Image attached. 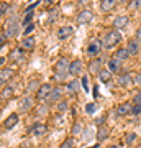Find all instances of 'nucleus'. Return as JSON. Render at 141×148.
<instances>
[{"label":"nucleus","instance_id":"nucleus-39","mask_svg":"<svg viewBox=\"0 0 141 148\" xmlns=\"http://www.w3.org/2000/svg\"><path fill=\"white\" fill-rule=\"evenodd\" d=\"M35 30V23H30V25H26L25 30H23V35H30V33Z\"/></svg>","mask_w":141,"mask_h":148},{"label":"nucleus","instance_id":"nucleus-13","mask_svg":"<svg viewBox=\"0 0 141 148\" xmlns=\"http://www.w3.org/2000/svg\"><path fill=\"white\" fill-rule=\"evenodd\" d=\"M40 87H41V84H40V81L38 79H31L30 82H28V86H26V89H25V95H28L30 97V94H36L38 90H40Z\"/></svg>","mask_w":141,"mask_h":148},{"label":"nucleus","instance_id":"nucleus-3","mask_svg":"<svg viewBox=\"0 0 141 148\" xmlns=\"http://www.w3.org/2000/svg\"><path fill=\"white\" fill-rule=\"evenodd\" d=\"M18 30H20V21H18L16 16H13V18H10V20L5 23V27H3L2 32L7 35V38H12V36H15V35H16Z\"/></svg>","mask_w":141,"mask_h":148},{"label":"nucleus","instance_id":"nucleus-33","mask_svg":"<svg viewBox=\"0 0 141 148\" xmlns=\"http://www.w3.org/2000/svg\"><path fill=\"white\" fill-rule=\"evenodd\" d=\"M67 107H69V102L67 101H61V102H58V112H66L67 110Z\"/></svg>","mask_w":141,"mask_h":148},{"label":"nucleus","instance_id":"nucleus-24","mask_svg":"<svg viewBox=\"0 0 141 148\" xmlns=\"http://www.w3.org/2000/svg\"><path fill=\"white\" fill-rule=\"evenodd\" d=\"M100 59H92V61H90L89 63V71L92 74H97V76H99L100 74V71H102V69H100Z\"/></svg>","mask_w":141,"mask_h":148},{"label":"nucleus","instance_id":"nucleus-29","mask_svg":"<svg viewBox=\"0 0 141 148\" xmlns=\"http://www.w3.org/2000/svg\"><path fill=\"white\" fill-rule=\"evenodd\" d=\"M136 142H138V133H135V132L126 133V137H125V143H128V145H135Z\"/></svg>","mask_w":141,"mask_h":148},{"label":"nucleus","instance_id":"nucleus-11","mask_svg":"<svg viewBox=\"0 0 141 148\" xmlns=\"http://www.w3.org/2000/svg\"><path fill=\"white\" fill-rule=\"evenodd\" d=\"M131 107H133L131 102H125V104L116 106V109H115L116 115H118V117H125V115H128V114H131Z\"/></svg>","mask_w":141,"mask_h":148},{"label":"nucleus","instance_id":"nucleus-37","mask_svg":"<svg viewBox=\"0 0 141 148\" xmlns=\"http://www.w3.org/2000/svg\"><path fill=\"white\" fill-rule=\"evenodd\" d=\"M131 114H133V115H141V104H133Z\"/></svg>","mask_w":141,"mask_h":148},{"label":"nucleus","instance_id":"nucleus-46","mask_svg":"<svg viewBox=\"0 0 141 148\" xmlns=\"http://www.w3.org/2000/svg\"><path fill=\"white\" fill-rule=\"evenodd\" d=\"M136 81H138V82H140V84H141V74H140V76H138V77H136Z\"/></svg>","mask_w":141,"mask_h":148},{"label":"nucleus","instance_id":"nucleus-30","mask_svg":"<svg viewBox=\"0 0 141 148\" xmlns=\"http://www.w3.org/2000/svg\"><path fill=\"white\" fill-rule=\"evenodd\" d=\"M12 94H13V87H10V86L2 87V99H8V97H12Z\"/></svg>","mask_w":141,"mask_h":148},{"label":"nucleus","instance_id":"nucleus-17","mask_svg":"<svg viewBox=\"0 0 141 148\" xmlns=\"http://www.w3.org/2000/svg\"><path fill=\"white\" fill-rule=\"evenodd\" d=\"M126 49H128L130 56H136V54L140 53V41L138 40H130L128 45H126Z\"/></svg>","mask_w":141,"mask_h":148},{"label":"nucleus","instance_id":"nucleus-21","mask_svg":"<svg viewBox=\"0 0 141 148\" xmlns=\"http://www.w3.org/2000/svg\"><path fill=\"white\" fill-rule=\"evenodd\" d=\"M23 49L21 48H15V49H12L10 53V59L12 61H15V63H20V61H23Z\"/></svg>","mask_w":141,"mask_h":148},{"label":"nucleus","instance_id":"nucleus-27","mask_svg":"<svg viewBox=\"0 0 141 148\" xmlns=\"http://www.w3.org/2000/svg\"><path fill=\"white\" fill-rule=\"evenodd\" d=\"M113 7H115V0H102L100 2V8L104 12H110Z\"/></svg>","mask_w":141,"mask_h":148},{"label":"nucleus","instance_id":"nucleus-41","mask_svg":"<svg viewBox=\"0 0 141 148\" xmlns=\"http://www.w3.org/2000/svg\"><path fill=\"white\" fill-rule=\"evenodd\" d=\"M133 104H141V90H138V92L133 95Z\"/></svg>","mask_w":141,"mask_h":148},{"label":"nucleus","instance_id":"nucleus-18","mask_svg":"<svg viewBox=\"0 0 141 148\" xmlns=\"http://www.w3.org/2000/svg\"><path fill=\"white\" fill-rule=\"evenodd\" d=\"M12 76H13V71L10 68H2V71H0V84H2V87H5L7 81L10 79Z\"/></svg>","mask_w":141,"mask_h":148},{"label":"nucleus","instance_id":"nucleus-42","mask_svg":"<svg viewBox=\"0 0 141 148\" xmlns=\"http://www.w3.org/2000/svg\"><path fill=\"white\" fill-rule=\"evenodd\" d=\"M36 112H38V115H46V114H48V107H44V106L38 107Z\"/></svg>","mask_w":141,"mask_h":148},{"label":"nucleus","instance_id":"nucleus-1","mask_svg":"<svg viewBox=\"0 0 141 148\" xmlns=\"http://www.w3.org/2000/svg\"><path fill=\"white\" fill-rule=\"evenodd\" d=\"M69 68H71V61L66 56H63L54 66V79L64 81L69 76Z\"/></svg>","mask_w":141,"mask_h":148},{"label":"nucleus","instance_id":"nucleus-5","mask_svg":"<svg viewBox=\"0 0 141 148\" xmlns=\"http://www.w3.org/2000/svg\"><path fill=\"white\" fill-rule=\"evenodd\" d=\"M102 49H104V41H102V40H92V41L89 43V46H87V54L97 56Z\"/></svg>","mask_w":141,"mask_h":148},{"label":"nucleus","instance_id":"nucleus-43","mask_svg":"<svg viewBox=\"0 0 141 148\" xmlns=\"http://www.w3.org/2000/svg\"><path fill=\"white\" fill-rule=\"evenodd\" d=\"M5 41H7V35L2 32L0 33V46H5Z\"/></svg>","mask_w":141,"mask_h":148},{"label":"nucleus","instance_id":"nucleus-6","mask_svg":"<svg viewBox=\"0 0 141 148\" xmlns=\"http://www.w3.org/2000/svg\"><path fill=\"white\" fill-rule=\"evenodd\" d=\"M128 23H130V16L128 15H118L113 20V28H115L116 32H120V30H125L128 27Z\"/></svg>","mask_w":141,"mask_h":148},{"label":"nucleus","instance_id":"nucleus-44","mask_svg":"<svg viewBox=\"0 0 141 148\" xmlns=\"http://www.w3.org/2000/svg\"><path fill=\"white\" fill-rule=\"evenodd\" d=\"M99 94H100V92H99V86H94V97H95V99L99 97Z\"/></svg>","mask_w":141,"mask_h":148},{"label":"nucleus","instance_id":"nucleus-4","mask_svg":"<svg viewBox=\"0 0 141 148\" xmlns=\"http://www.w3.org/2000/svg\"><path fill=\"white\" fill-rule=\"evenodd\" d=\"M52 90H54V87H52L51 84H48V82H44V84H41V87H40V90L36 92V99L40 102H44V101H49L51 99V94Z\"/></svg>","mask_w":141,"mask_h":148},{"label":"nucleus","instance_id":"nucleus-16","mask_svg":"<svg viewBox=\"0 0 141 148\" xmlns=\"http://www.w3.org/2000/svg\"><path fill=\"white\" fill-rule=\"evenodd\" d=\"M80 81L77 79H72V81H67V84H66V90L71 92V94H77L79 90H80Z\"/></svg>","mask_w":141,"mask_h":148},{"label":"nucleus","instance_id":"nucleus-28","mask_svg":"<svg viewBox=\"0 0 141 148\" xmlns=\"http://www.w3.org/2000/svg\"><path fill=\"white\" fill-rule=\"evenodd\" d=\"M71 133H72L74 137H79V135H82V133H84L82 123H80V122H76V123L72 125V130H71Z\"/></svg>","mask_w":141,"mask_h":148},{"label":"nucleus","instance_id":"nucleus-10","mask_svg":"<svg viewBox=\"0 0 141 148\" xmlns=\"http://www.w3.org/2000/svg\"><path fill=\"white\" fill-rule=\"evenodd\" d=\"M33 107H35L33 99H31V97H28V95H25V97L20 101V114H25V112L31 110Z\"/></svg>","mask_w":141,"mask_h":148},{"label":"nucleus","instance_id":"nucleus-12","mask_svg":"<svg viewBox=\"0 0 141 148\" xmlns=\"http://www.w3.org/2000/svg\"><path fill=\"white\" fill-rule=\"evenodd\" d=\"M94 20V13L90 10H82V12H79V15H77V21L79 23H90V21Z\"/></svg>","mask_w":141,"mask_h":148},{"label":"nucleus","instance_id":"nucleus-23","mask_svg":"<svg viewBox=\"0 0 141 148\" xmlns=\"http://www.w3.org/2000/svg\"><path fill=\"white\" fill-rule=\"evenodd\" d=\"M99 81H100V82H104V84H108L110 81H112V73H110L107 68L102 69L100 74H99Z\"/></svg>","mask_w":141,"mask_h":148},{"label":"nucleus","instance_id":"nucleus-35","mask_svg":"<svg viewBox=\"0 0 141 148\" xmlns=\"http://www.w3.org/2000/svg\"><path fill=\"white\" fill-rule=\"evenodd\" d=\"M33 12H28V13H25V18H23V21H21V23H23V25H30V23H33Z\"/></svg>","mask_w":141,"mask_h":148},{"label":"nucleus","instance_id":"nucleus-9","mask_svg":"<svg viewBox=\"0 0 141 148\" xmlns=\"http://www.w3.org/2000/svg\"><path fill=\"white\" fill-rule=\"evenodd\" d=\"M121 66H123V63H121L120 59H116V58H110L108 63H107V69H108L112 74L121 73Z\"/></svg>","mask_w":141,"mask_h":148},{"label":"nucleus","instance_id":"nucleus-8","mask_svg":"<svg viewBox=\"0 0 141 148\" xmlns=\"http://www.w3.org/2000/svg\"><path fill=\"white\" fill-rule=\"evenodd\" d=\"M84 73V63L80 59H74L71 63V68H69V76H79V74Z\"/></svg>","mask_w":141,"mask_h":148},{"label":"nucleus","instance_id":"nucleus-38","mask_svg":"<svg viewBox=\"0 0 141 148\" xmlns=\"http://www.w3.org/2000/svg\"><path fill=\"white\" fill-rule=\"evenodd\" d=\"M130 8L131 10H140L141 8V0H133L130 3Z\"/></svg>","mask_w":141,"mask_h":148},{"label":"nucleus","instance_id":"nucleus-15","mask_svg":"<svg viewBox=\"0 0 141 148\" xmlns=\"http://www.w3.org/2000/svg\"><path fill=\"white\" fill-rule=\"evenodd\" d=\"M18 119H20V115H18V114H10V115L5 119V122H3V127H5L7 130L13 128L16 123H18Z\"/></svg>","mask_w":141,"mask_h":148},{"label":"nucleus","instance_id":"nucleus-45","mask_svg":"<svg viewBox=\"0 0 141 148\" xmlns=\"http://www.w3.org/2000/svg\"><path fill=\"white\" fill-rule=\"evenodd\" d=\"M136 40L141 43V28H138V30H136Z\"/></svg>","mask_w":141,"mask_h":148},{"label":"nucleus","instance_id":"nucleus-25","mask_svg":"<svg viewBox=\"0 0 141 148\" xmlns=\"http://www.w3.org/2000/svg\"><path fill=\"white\" fill-rule=\"evenodd\" d=\"M63 92H64L63 87H54V90H52L49 102H61V99H63Z\"/></svg>","mask_w":141,"mask_h":148},{"label":"nucleus","instance_id":"nucleus-22","mask_svg":"<svg viewBox=\"0 0 141 148\" xmlns=\"http://www.w3.org/2000/svg\"><path fill=\"white\" fill-rule=\"evenodd\" d=\"M113 58L120 59L121 63H123V61H126V59L130 58V53H128V49H126V48H118V49H116V53H115V56H113Z\"/></svg>","mask_w":141,"mask_h":148},{"label":"nucleus","instance_id":"nucleus-14","mask_svg":"<svg viewBox=\"0 0 141 148\" xmlns=\"http://www.w3.org/2000/svg\"><path fill=\"white\" fill-rule=\"evenodd\" d=\"M46 132H48V127L44 125V123H40V122L35 123V125L31 127V130H30V133L35 135V137H41V135H44Z\"/></svg>","mask_w":141,"mask_h":148},{"label":"nucleus","instance_id":"nucleus-2","mask_svg":"<svg viewBox=\"0 0 141 148\" xmlns=\"http://www.w3.org/2000/svg\"><path fill=\"white\" fill-rule=\"evenodd\" d=\"M102 41H104L105 49H112V48H115L116 45H120L121 35H120V32H116V30H110V32L105 33V36L102 38Z\"/></svg>","mask_w":141,"mask_h":148},{"label":"nucleus","instance_id":"nucleus-32","mask_svg":"<svg viewBox=\"0 0 141 148\" xmlns=\"http://www.w3.org/2000/svg\"><path fill=\"white\" fill-rule=\"evenodd\" d=\"M80 86H82V89L85 90V94L89 92V77L87 76H82L80 77Z\"/></svg>","mask_w":141,"mask_h":148},{"label":"nucleus","instance_id":"nucleus-31","mask_svg":"<svg viewBox=\"0 0 141 148\" xmlns=\"http://www.w3.org/2000/svg\"><path fill=\"white\" fill-rule=\"evenodd\" d=\"M8 10H10V5H8L7 2H2V3H0V15L5 16L7 13H8Z\"/></svg>","mask_w":141,"mask_h":148},{"label":"nucleus","instance_id":"nucleus-19","mask_svg":"<svg viewBox=\"0 0 141 148\" xmlns=\"http://www.w3.org/2000/svg\"><path fill=\"white\" fill-rule=\"evenodd\" d=\"M116 84L120 86V87H128V86L131 84V76L128 73L120 74V76H118V79H116Z\"/></svg>","mask_w":141,"mask_h":148},{"label":"nucleus","instance_id":"nucleus-20","mask_svg":"<svg viewBox=\"0 0 141 148\" xmlns=\"http://www.w3.org/2000/svg\"><path fill=\"white\" fill-rule=\"evenodd\" d=\"M35 48V38L33 36H25L21 40V49H26V51H31Z\"/></svg>","mask_w":141,"mask_h":148},{"label":"nucleus","instance_id":"nucleus-40","mask_svg":"<svg viewBox=\"0 0 141 148\" xmlns=\"http://www.w3.org/2000/svg\"><path fill=\"white\" fill-rule=\"evenodd\" d=\"M90 133H92V130H90V128H85V130H84V140H85V142H89L90 138H92V135H90Z\"/></svg>","mask_w":141,"mask_h":148},{"label":"nucleus","instance_id":"nucleus-34","mask_svg":"<svg viewBox=\"0 0 141 148\" xmlns=\"http://www.w3.org/2000/svg\"><path fill=\"white\" fill-rule=\"evenodd\" d=\"M59 148H74V138H66Z\"/></svg>","mask_w":141,"mask_h":148},{"label":"nucleus","instance_id":"nucleus-36","mask_svg":"<svg viewBox=\"0 0 141 148\" xmlns=\"http://www.w3.org/2000/svg\"><path fill=\"white\" fill-rule=\"evenodd\" d=\"M95 110H97V106L94 102H90V104L85 106V114H95Z\"/></svg>","mask_w":141,"mask_h":148},{"label":"nucleus","instance_id":"nucleus-26","mask_svg":"<svg viewBox=\"0 0 141 148\" xmlns=\"http://www.w3.org/2000/svg\"><path fill=\"white\" fill-rule=\"evenodd\" d=\"M95 137H97V140H99V142H104V140H107V138H108V128L102 125V127L97 130V135H95Z\"/></svg>","mask_w":141,"mask_h":148},{"label":"nucleus","instance_id":"nucleus-7","mask_svg":"<svg viewBox=\"0 0 141 148\" xmlns=\"http://www.w3.org/2000/svg\"><path fill=\"white\" fill-rule=\"evenodd\" d=\"M72 33H74V27H71V25H64V27H61L58 30L56 36H58V40L64 41V40H67V38L72 36Z\"/></svg>","mask_w":141,"mask_h":148}]
</instances>
